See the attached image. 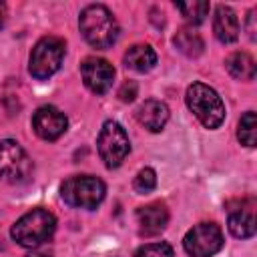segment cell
Masks as SVG:
<instances>
[{
	"mask_svg": "<svg viewBox=\"0 0 257 257\" xmlns=\"http://www.w3.org/2000/svg\"><path fill=\"white\" fill-rule=\"evenodd\" d=\"M157 64V52L149 44H133L124 52V66L135 72H149Z\"/></svg>",
	"mask_w": 257,
	"mask_h": 257,
	"instance_id": "14",
	"label": "cell"
},
{
	"mask_svg": "<svg viewBox=\"0 0 257 257\" xmlns=\"http://www.w3.org/2000/svg\"><path fill=\"white\" fill-rule=\"evenodd\" d=\"M104 193V183L92 175H74L60 185L62 201L76 209H96L102 203Z\"/></svg>",
	"mask_w": 257,
	"mask_h": 257,
	"instance_id": "4",
	"label": "cell"
},
{
	"mask_svg": "<svg viewBox=\"0 0 257 257\" xmlns=\"http://www.w3.org/2000/svg\"><path fill=\"white\" fill-rule=\"evenodd\" d=\"M6 14H8L6 4H4V2H0V28H2V26H4V22H6Z\"/></svg>",
	"mask_w": 257,
	"mask_h": 257,
	"instance_id": "24",
	"label": "cell"
},
{
	"mask_svg": "<svg viewBox=\"0 0 257 257\" xmlns=\"http://www.w3.org/2000/svg\"><path fill=\"white\" fill-rule=\"evenodd\" d=\"M177 10L183 14V18L189 24H201L209 14V2L207 0H193V2H179Z\"/></svg>",
	"mask_w": 257,
	"mask_h": 257,
	"instance_id": "18",
	"label": "cell"
},
{
	"mask_svg": "<svg viewBox=\"0 0 257 257\" xmlns=\"http://www.w3.org/2000/svg\"><path fill=\"white\" fill-rule=\"evenodd\" d=\"M135 257H173V247L165 241L147 243L135 251Z\"/></svg>",
	"mask_w": 257,
	"mask_h": 257,
	"instance_id": "21",
	"label": "cell"
},
{
	"mask_svg": "<svg viewBox=\"0 0 257 257\" xmlns=\"http://www.w3.org/2000/svg\"><path fill=\"white\" fill-rule=\"evenodd\" d=\"M155 187H157V173H155L151 167L141 169V171L137 173L135 181H133V189H135L137 193L145 195V193H151Z\"/></svg>",
	"mask_w": 257,
	"mask_h": 257,
	"instance_id": "20",
	"label": "cell"
},
{
	"mask_svg": "<svg viewBox=\"0 0 257 257\" xmlns=\"http://www.w3.org/2000/svg\"><path fill=\"white\" fill-rule=\"evenodd\" d=\"M80 74L86 84V88L94 94H104L110 90L112 80H114V68L108 60L88 56L80 64Z\"/></svg>",
	"mask_w": 257,
	"mask_h": 257,
	"instance_id": "9",
	"label": "cell"
},
{
	"mask_svg": "<svg viewBox=\"0 0 257 257\" xmlns=\"http://www.w3.org/2000/svg\"><path fill=\"white\" fill-rule=\"evenodd\" d=\"M227 72L237 80H253L255 78V60L247 52H233L225 60Z\"/></svg>",
	"mask_w": 257,
	"mask_h": 257,
	"instance_id": "17",
	"label": "cell"
},
{
	"mask_svg": "<svg viewBox=\"0 0 257 257\" xmlns=\"http://www.w3.org/2000/svg\"><path fill=\"white\" fill-rule=\"evenodd\" d=\"M255 126H257L255 112H253V110H247V112L241 116L239 128H237V137H239L241 145H245V147H255Z\"/></svg>",
	"mask_w": 257,
	"mask_h": 257,
	"instance_id": "19",
	"label": "cell"
},
{
	"mask_svg": "<svg viewBox=\"0 0 257 257\" xmlns=\"http://www.w3.org/2000/svg\"><path fill=\"white\" fill-rule=\"evenodd\" d=\"M98 155L104 161V165L108 169H116L128 155L131 151V143H128V135L126 131L116 122V120H106L98 133Z\"/></svg>",
	"mask_w": 257,
	"mask_h": 257,
	"instance_id": "6",
	"label": "cell"
},
{
	"mask_svg": "<svg viewBox=\"0 0 257 257\" xmlns=\"http://www.w3.org/2000/svg\"><path fill=\"white\" fill-rule=\"evenodd\" d=\"M253 20H255V10H251L249 16H247V32H249V38H251V40H255V26H253Z\"/></svg>",
	"mask_w": 257,
	"mask_h": 257,
	"instance_id": "23",
	"label": "cell"
},
{
	"mask_svg": "<svg viewBox=\"0 0 257 257\" xmlns=\"http://www.w3.org/2000/svg\"><path fill=\"white\" fill-rule=\"evenodd\" d=\"M229 231L237 239H249L255 235V213L253 203L239 211H231L229 215Z\"/></svg>",
	"mask_w": 257,
	"mask_h": 257,
	"instance_id": "15",
	"label": "cell"
},
{
	"mask_svg": "<svg viewBox=\"0 0 257 257\" xmlns=\"http://www.w3.org/2000/svg\"><path fill=\"white\" fill-rule=\"evenodd\" d=\"M32 173V161L26 151L12 139L0 141V179L8 183H22Z\"/></svg>",
	"mask_w": 257,
	"mask_h": 257,
	"instance_id": "7",
	"label": "cell"
},
{
	"mask_svg": "<svg viewBox=\"0 0 257 257\" xmlns=\"http://www.w3.org/2000/svg\"><path fill=\"white\" fill-rule=\"evenodd\" d=\"M56 217L46 209H32L12 225V239L22 247H38L54 235Z\"/></svg>",
	"mask_w": 257,
	"mask_h": 257,
	"instance_id": "2",
	"label": "cell"
},
{
	"mask_svg": "<svg viewBox=\"0 0 257 257\" xmlns=\"http://www.w3.org/2000/svg\"><path fill=\"white\" fill-rule=\"evenodd\" d=\"M24 257H52L48 251H30V253H26Z\"/></svg>",
	"mask_w": 257,
	"mask_h": 257,
	"instance_id": "25",
	"label": "cell"
},
{
	"mask_svg": "<svg viewBox=\"0 0 257 257\" xmlns=\"http://www.w3.org/2000/svg\"><path fill=\"white\" fill-rule=\"evenodd\" d=\"M213 32L223 44H231L239 38V20L229 6H217L213 18Z\"/></svg>",
	"mask_w": 257,
	"mask_h": 257,
	"instance_id": "13",
	"label": "cell"
},
{
	"mask_svg": "<svg viewBox=\"0 0 257 257\" xmlns=\"http://www.w3.org/2000/svg\"><path fill=\"white\" fill-rule=\"evenodd\" d=\"M137 120L151 133H159L165 128V124L169 120V108L165 102L149 98L137 108Z\"/></svg>",
	"mask_w": 257,
	"mask_h": 257,
	"instance_id": "12",
	"label": "cell"
},
{
	"mask_svg": "<svg viewBox=\"0 0 257 257\" xmlns=\"http://www.w3.org/2000/svg\"><path fill=\"white\" fill-rule=\"evenodd\" d=\"M66 126H68L66 114L52 104H44L36 108V112L32 114V128L42 141H56L66 133Z\"/></svg>",
	"mask_w": 257,
	"mask_h": 257,
	"instance_id": "10",
	"label": "cell"
},
{
	"mask_svg": "<svg viewBox=\"0 0 257 257\" xmlns=\"http://www.w3.org/2000/svg\"><path fill=\"white\" fill-rule=\"evenodd\" d=\"M118 96H120L122 102H131V100H135V96H137V84H135L133 80L124 82V84L120 86V90H118Z\"/></svg>",
	"mask_w": 257,
	"mask_h": 257,
	"instance_id": "22",
	"label": "cell"
},
{
	"mask_svg": "<svg viewBox=\"0 0 257 257\" xmlns=\"http://www.w3.org/2000/svg\"><path fill=\"white\" fill-rule=\"evenodd\" d=\"M64 40L58 38V36H42L32 52H30V60H28V70L34 78L38 80H44V78H50L62 64V58H64Z\"/></svg>",
	"mask_w": 257,
	"mask_h": 257,
	"instance_id": "5",
	"label": "cell"
},
{
	"mask_svg": "<svg viewBox=\"0 0 257 257\" xmlns=\"http://www.w3.org/2000/svg\"><path fill=\"white\" fill-rule=\"evenodd\" d=\"M189 110L207 128H217L225 120V104L221 96L205 82H193L185 94Z\"/></svg>",
	"mask_w": 257,
	"mask_h": 257,
	"instance_id": "3",
	"label": "cell"
},
{
	"mask_svg": "<svg viewBox=\"0 0 257 257\" xmlns=\"http://www.w3.org/2000/svg\"><path fill=\"white\" fill-rule=\"evenodd\" d=\"M84 40L94 48H108L118 38V22L112 12L102 4H90L78 18Z\"/></svg>",
	"mask_w": 257,
	"mask_h": 257,
	"instance_id": "1",
	"label": "cell"
},
{
	"mask_svg": "<svg viewBox=\"0 0 257 257\" xmlns=\"http://www.w3.org/2000/svg\"><path fill=\"white\" fill-rule=\"evenodd\" d=\"M175 46L189 58H197L203 48H205V42L201 38V34L193 28V26H183L179 28V32L175 34Z\"/></svg>",
	"mask_w": 257,
	"mask_h": 257,
	"instance_id": "16",
	"label": "cell"
},
{
	"mask_svg": "<svg viewBox=\"0 0 257 257\" xmlns=\"http://www.w3.org/2000/svg\"><path fill=\"white\" fill-rule=\"evenodd\" d=\"M183 247L191 257H213L223 247V231L215 223H199L189 229Z\"/></svg>",
	"mask_w": 257,
	"mask_h": 257,
	"instance_id": "8",
	"label": "cell"
},
{
	"mask_svg": "<svg viewBox=\"0 0 257 257\" xmlns=\"http://www.w3.org/2000/svg\"><path fill=\"white\" fill-rule=\"evenodd\" d=\"M137 223H139V233L143 237H155L161 231H165V227L169 223V211H167L165 203L155 201V203L139 207Z\"/></svg>",
	"mask_w": 257,
	"mask_h": 257,
	"instance_id": "11",
	"label": "cell"
}]
</instances>
